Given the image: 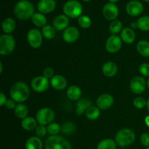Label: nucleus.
Segmentation results:
<instances>
[{"mask_svg": "<svg viewBox=\"0 0 149 149\" xmlns=\"http://www.w3.org/2000/svg\"><path fill=\"white\" fill-rule=\"evenodd\" d=\"M10 95L16 103H22L25 102L30 95L29 86L23 81L15 82L10 88Z\"/></svg>", "mask_w": 149, "mask_h": 149, "instance_id": "f257e3e1", "label": "nucleus"}, {"mask_svg": "<svg viewBox=\"0 0 149 149\" xmlns=\"http://www.w3.org/2000/svg\"><path fill=\"white\" fill-rule=\"evenodd\" d=\"M34 6L28 0H20L14 7L15 15L20 20H26L34 15Z\"/></svg>", "mask_w": 149, "mask_h": 149, "instance_id": "f03ea898", "label": "nucleus"}, {"mask_svg": "<svg viewBox=\"0 0 149 149\" xmlns=\"http://www.w3.org/2000/svg\"><path fill=\"white\" fill-rule=\"evenodd\" d=\"M45 149H71V145L61 135H50L45 141Z\"/></svg>", "mask_w": 149, "mask_h": 149, "instance_id": "7ed1b4c3", "label": "nucleus"}, {"mask_svg": "<svg viewBox=\"0 0 149 149\" xmlns=\"http://www.w3.org/2000/svg\"><path fill=\"white\" fill-rule=\"evenodd\" d=\"M135 140V134L134 131L128 128H124L118 131L115 136L116 144L121 147H126L131 145Z\"/></svg>", "mask_w": 149, "mask_h": 149, "instance_id": "20e7f679", "label": "nucleus"}, {"mask_svg": "<svg viewBox=\"0 0 149 149\" xmlns=\"http://www.w3.org/2000/svg\"><path fill=\"white\" fill-rule=\"evenodd\" d=\"M63 11L67 17L79 18L82 13V5L77 0H69L65 3L63 7Z\"/></svg>", "mask_w": 149, "mask_h": 149, "instance_id": "39448f33", "label": "nucleus"}, {"mask_svg": "<svg viewBox=\"0 0 149 149\" xmlns=\"http://www.w3.org/2000/svg\"><path fill=\"white\" fill-rule=\"evenodd\" d=\"M15 47V40L10 34H2L0 36V54L8 55L13 52Z\"/></svg>", "mask_w": 149, "mask_h": 149, "instance_id": "423d86ee", "label": "nucleus"}, {"mask_svg": "<svg viewBox=\"0 0 149 149\" xmlns=\"http://www.w3.org/2000/svg\"><path fill=\"white\" fill-rule=\"evenodd\" d=\"M55 111L50 108H42L40 109L36 114V119L39 125H47L52 123L55 119Z\"/></svg>", "mask_w": 149, "mask_h": 149, "instance_id": "0eeeda50", "label": "nucleus"}, {"mask_svg": "<svg viewBox=\"0 0 149 149\" xmlns=\"http://www.w3.org/2000/svg\"><path fill=\"white\" fill-rule=\"evenodd\" d=\"M27 41L32 48L37 49L40 47L43 42L42 33L37 29H32L27 33Z\"/></svg>", "mask_w": 149, "mask_h": 149, "instance_id": "6e6552de", "label": "nucleus"}, {"mask_svg": "<svg viewBox=\"0 0 149 149\" xmlns=\"http://www.w3.org/2000/svg\"><path fill=\"white\" fill-rule=\"evenodd\" d=\"M50 81L44 76H38L31 80V86L33 90L36 93H44L48 90Z\"/></svg>", "mask_w": 149, "mask_h": 149, "instance_id": "1a4fd4ad", "label": "nucleus"}, {"mask_svg": "<svg viewBox=\"0 0 149 149\" xmlns=\"http://www.w3.org/2000/svg\"><path fill=\"white\" fill-rule=\"evenodd\" d=\"M147 82L145 79L141 76H137L131 79L130 83V88L135 94H141L146 90Z\"/></svg>", "mask_w": 149, "mask_h": 149, "instance_id": "9d476101", "label": "nucleus"}, {"mask_svg": "<svg viewBox=\"0 0 149 149\" xmlns=\"http://www.w3.org/2000/svg\"><path fill=\"white\" fill-rule=\"evenodd\" d=\"M122 46V40L117 35H111L108 38L106 42V49L109 53L119 52Z\"/></svg>", "mask_w": 149, "mask_h": 149, "instance_id": "9b49d317", "label": "nucleus"}, {"mask_svg": "<svg viewBox=\"0 0 149 149\" xmlns=\"http://www.w3.org/2000/svg\"><path fill=\"white\" fill-rule=\"evenodd\" d=\"M103 17L108 20H115L119 15V8L113 3H107L103 8Z\"/></svg>", "mask_w": 149, "mask_h": 149, "instance_id": "f8f14e48", "label": "nucleus"}, {"mask_svg": "<svg viewBox=\"0 0 149 149\" xmlns=\"http://www.w3.org/2000/svg\"><path fill=\"white\" fill-rule=\"evenodd\" d=\"M113 102L114 100L113 96L108 93H105L97 97L96 100V106H97L100 110H107L113 106Z\"/></svg>", "mask_w": 149, "mask_h": 149, "instance_id": "ddd939ff", "label": "nucleus"}, {"mask_svg": "<svg viewBox=\"0 0 149 149\" xmlns=\"http://www.w3.org/2000/svg\"><path fill=\"white\" fill-rule=\"evenodd\" d=\"M143 11V5L139 1L133 0L130 1L126 5V12L129 15L135 17L141 13Z\"/></svg>", "mask_w": 149, "mask_h": 149, "instance_id": "4468645a", "label": "nucleus"}, {"mask_svg": "<svg viewBox=\"0 0 149 149\" xmlns=\"http://www.w3.org/2000/svg\"><path fill=\"white\" fill-rule=\"evenodd\" d=\"M79 37V31L74 26H68L63 31V39L67 43H74Z\"/></svg>", "mask_w": 149, "mask_h": 149, "instance_id": "2eb2a0df", "label": "nucleus"}, {"mask_svg": "<svg viewBox=\"0 0 149 149\" xmlns=\"http://www.w3.org/2000/svg\"><path fill=\"white\" fill-rule=\"evenodd\" d=\"M69 25V17L65 15H59L53 20L52 26L58 31H65Z\"/></svg>", "mask_w": 149, "mask_h": 149, "instance_id": "dca6fc26", "label": "nucleus"}, {"mask_svg": "<svg viewBox=\"0 0 149 149\" xmlns=\"http://www.w3.org/2000/svg\"><path fill=\"white\" fill-rule=\"evenodd\" d=\"M56 7L55 0H39L37 3V9L41 13L47 14L52 13Z\"/></svg>", "mask_w": 149, "mask_h": 149, "instance_id": "f3484780", "label": "nucleus"}, {"mask_svg": "<svg viewBox=\"0 0 149 149\" xmlns=\"http://www.w3.org/2000/svg\"><path fill=\"white\" fill-rule=\"evenodd\" d=\"M49 81L52 88L57 90H64L67 86V81L65 78L60 74L54 75V77L50 79Z\"/></svg>", "mask_w": 149, "mask_h": 149, "instance_id": "a211bd4d", "label": "nucleus"}, {"mask_svg": "<svg viewBox=\"0 0 149 149\" xmlns=\"http://www.w3.org/2000/svg\"><path fill=\"white\" fill-rule=\"evenodd\" d=\"M103 74L107 77H113L117 74L118 66L114 62L108 61L106 62L102 66Z\"/></svg>", "mask_w": 149, "mask_h": 149, "instance_id": "6ab92c4d", "label": "nucleus"}, {"mask_svg": "<svg viewBox=\"0 0 149 149\" xmlns=\"http://www.w3.org/2000/svg\"><path fill=\"white\" fill-rule=\"evenodd\" d=\"M91 100L87 98H81L78 100L77 103V109H76V113L77 116H80L85 113L86 111L92 106Z\"/></svg>", "mask_w": 149, "mask_h": 149, "instance_id": "aec40b11", "label": "nucleus"}, {"mask_svg": "<svg viewBox=\"0 0 149 149\" xmlns=\"http://www.w3.org/2000/svg\"><path fill=\"white\" fill-rule=\"evenodd\" d=\"M120 38L122 42L127 44H132L135 40V33L131 28H125L121 31Z\"/></svg>", "mask_w": 149, "mask_h": 149, "instance_id": "412c9836", "label": "nucleus"}, {"mask_svg": "<svg viewBox=\"0 0 149 149\" xmlns=\"http://www.w3.org/2000/svg\"><path fill=\"white\" fill-rule=\"evenodd\" d=\"M68 98L71 100H79L81 96V90L77 85H71L68 88L66 92Z\"/></svg>", "mask_w": 149, "mask_h": 149, "instance_id": "4be33fe9", "label": "nucleus"}, {"mask_svg": "<svg viewBox=\"0 0 149 149\" xmlns=\"http://www.w3.org/2000/svg\"><path fill=\"white\" fill-rule=\"evenodd\" d=\"M37 121L35 118L32 116H27L25 119H22L21 127L26 130L31 131L36 130V128L37 127Z\"/></svg>", "mask_w": 149, "mask_h": 149, "instance_id": "5701e85b", "label": "nucleus"}, {"mask_svg": "<svg viewBox=\"0 0 149 149\" xmlns=\"http://www.w3.org/2000/svg\"><path fill=\"white\" fill-rule=\"evenodd\" d=\"M26 149H42L43 143L39 137H31L26 143Z\"/></svg>", "mask_w": 149, "mask_h": 149, "instance_id": "b1692460", "label": "nucleus"}, {"mask_svg": "<svg viewBox=\"0 0 149 149\" xmlns=\"http://www.w3.org/2000/svg\"><path fill=\"white\" fill-rule=\"evenodd\" d=\"M16 28V23L11 17L5 18L2 22L1 24V29L2 31L6 34H10L12 32L14 31Z\"/></svg>", "mask_w": 149, "mask_h": 149, "instance_id": "393cba45", "label": "nucleus"}, {"mask_svg": "<svg viewBox=\"0 0 149 149\" xmlns=\"http://www.w3.org/2000/svg\"><path fill=\"white\" fill-rule=\"evenodd\" d=\"M32 23L37 27H42L46 26L47 24V17L43 13H35L34 15L31 17Z\"/></svg>", "mask_w": 149, "mask_h": 149, "instance_id": "a878e982", "label": "nucleus"}, {"mask_svg": "<svg viewBox=\"0 0 149 149\" xmlns=\"http://www.w3.org/2000/svg\"><path fill=\"white\" fill-rule=\"evenodd\" d=\"M137 51L143 57H149V42L146 40L139 41L136 46Z\"/></svg>", "mask_w": 149, "mask_h": 149, "instance_id": "bb28decb", "label": "nucleus"}, {"mask_svg": "<svg viewBox=\"0 0 149 149\" xmlns=\"http://www.w3.org/2000/svg\"><path fill=\"white\" fill-rule=\"evenodd\" d=\"M29 113V109L26 105L23 103H18L15 109V114L19 119H25L28 116Z\"/></svg>", "mask_w": 149, "mask_h": 149, "instance_id": "cd10ccee", "label": "nucleus"}, {"mask_svg": "<svg viewBox=\"0 0 149 149\" xmlns=\"http://www.w3.org/2000/svg\"><path fill=\"white\" fill-rule=\"evenodd\" d=\"M100 109L97 106H92L86 111L85 116L90 120H95L100 116Z\"/></svg>", "mask_w": 149, "mask_h": 149, "instance_id": "c85d7f7f", "label": "nucleus"}, {"mask_svg": "<svg viewBox=\"0 0 149 149\" xmlns=\"http://www.w3.org/2000/svg\"><path fill=\"white\" fill-rule=\"evenodd\" d=\"M116 143L113 140L107 138L99 142L97 146V149H116Z\"/></svg>", "mask_w": 149, "mask_h": 149, "instance_id": "c756f323", "label": "nucleus"}, {"mask_svg": "<svg viewBox=\"0 0 149 149\" xmlns=\"http://www.w3.org/2000/svg\"><path fill=\"white\" fill-rule=\"evenodd\" d=\"M42 33L45 39L49 40V39H52L55 38V35H56V30L52 26L46 25V26L42 28Z\"/></svg>", "mask_w": 149, "mask_h": 149, "instance_id": "7c9ffc66", "label": "nucleus"}, {"mask_svg": "<svg viewBox=\"0 0 149 149\" xmlns=\"http://www.w3.org/2000/svg\"><path fill=\"white\" fill-rule=\"evenodd\" d=\"M76 125L71 122H66L61 126V132L66 135H71L75 132Z\"/></svg>", "mask_w": 149, "mask_h": 149, "instance_id": "2f4dec72", "label": "nucleus"}, {"mask_svg": "<svg viewBox=\"0 0 149 149\" xmlns=\"http://www.w3.org/2000/svg\"><path fill=\"white\" fill-rule=\"evenodd\" d=\"M138 29L143 31H149V16L146 15L140 17L137 20Z\"/></svg>", "mask_w": 149, "mask_h": 149, "instance_id": "473e14b6", "label": "nucleus"}, {"mask_svg": "<svg viewBox=\"0 0 149 149\" xmlns=\"http://www.w3.org/2000/svg\"><path fill=\"white\" fill-rule=\"evenodd\" d=\"M122 23L119 20H115L109 25V31L113 35H116L122 31Z\"/></svg>", "mask_w": 149, "mask_h": 149, "instance_id": "72a5a7b5", "label": "nucleus"}, {"mask_svg": "<svg viewBox=\"0 0 149 149\" xmlns=\"http://www.w3.org/2000/svg\"><path fill=\"white\" fill-rule=\"evenodd\" d=\"M47 132L50 135H58L60 132H61V126L56 122H52L49 124L47 127Z\"/></svg>", "mask_w": 149, "mask_h": 149, "instance_id": "f704fd0d", "label": "nucleus"}, {"mask_svg": "<svg viewBox=\"0 0 149 149\" xmlns=\"http://www.w3.org/2000/svg\"><path fill=\"white\" fill-rule=\"evenodd\" d=\"M78 23L82 29H89L92 25V20L87 15H81L78 18Z\"/></svg>", "mask_w": 149, "mask_h": 149, "instance_id": "c9c22d12", "label": "nucleus"}, {"mask_svg": "<svg viewBox=\"0 0 149 149\" xmlns=\"http://www.w3.org/2000/svg\"><path fill=\"white\" fill-rule=\"evenodd\" d=\"M133 105L138 109H142L147 105V100L143 97H138L133 100Z\"/></svg>", "mask_w": 149, "mask_h": 149, "instance_id": "e433bc0d", "label": "nucleus"}, {"mask_svg": "<svg viewBox=\"0 0 149 149\" xmlns=\"http://www.w3.org/2000/svg\"><path fill=\"white\" fill-rule=\"evenodd\" d=\"M36 131V134L39 138H42V137H45V135L47 132V129L45 127V125H39L37 126V127L35 130Z\"/></svg>", "mask_w": 149, "mask_h": 149, "instance_id": "4c0bfd02", "label": "nucleus"}, {"mask_svg": "<svg viewBox=\"0 0 149 149\" xmlns=\"http://www.w3.org/2000/svg\"><path fill=\"white\" fill-rule=\"evenodd\" d=\"M139 72L144 77H149V64L142 63L139 67Z\"/></svg>", "mask_w": 149, "mask_h": 149, "instance_id": "58836bf2", "label": "nucleus"}, {"mask_svg": "<svg viewBox=\"0 0 149 149\" xmlns=\"http://www.w3.org/2000/svg\"><path fill=\"white\" fill-rule=\"evenodd\" d=\"M141 142L143 146L149 147V134L147 132L143 133L141 136Z\"/></svg>", "mask_w": 149, "mask_h": 149, "instance_id": "ea45409f", "label": "nucleus"}, {"mask_svg": "<svg viewBox=\"0 0 149 149\" xmlns=\"http://www.w3.org/2000/svg\"><path fill=\"white\" fill-rule=\"evenodd\" d=\"M43 76L47 79H51L54 77V70L51 67L45 68L43 71Z\"/></svg>", "mask_w": 149, "mask_h": 149, "instance_id": "a19ab883", "label": "nucleus"}, {"mask_svg": "<svg viewBox=\"0 0 149 149\" xmlns=\"http://www.w3.org/2000/svg\"><path fill=\"white\" fill-rule=\"evenodd\" d=\"M16 106H17L16 102L13 99H7V102L5 103V106L8 109H15Z\"/></svg>", "mask_w": 149, "mask_h": 149, "instance_id": "79ce46f5", "label": "nucleus"}, {"mask_svg": "<svg viewBox=\"0 0 149 149\" xmlns=\"http://www.w3.org/2000/svg\"><path fill=\"white\" fill-rule=\"evenodd\" d=\"M7 99L6 97V96L4 95V94L3 93H0V106H3L4 105H5L6 102H7Z\"/></svg>", "mask_w": 149, "mask_h": 149, "instance_id": "37998d69", "label": "nucleus"}, {"mask_svg": "<svg viewBox=\"0 0 149 149\" xmlns=\"http://www.w3.org/2000/svg\"><path fill=\"white\" fill-rule=\"evenodd\" d=\"M130 28L131 29H132L134 30V29H138V25H137V22H132V23H130Z\"/></svg>", "mask_w": 149, "mask_h": 149, "instance_id": "c03bdc74", "label": "nucleus"}, {"mask_svg": "<svg viewBox=\"0 0 149 149\" xmlns=\"http://www.w3.org/2000/svg\"><path fill=\"white\" fill-rule=\"evenodd\" d=\"M144 121H145L146 125L149 127V116H147L145 118V119H144Z\"/></svg>", "mask_w": 149, "mask_h": 149, "instance_id": "a18cd8bd", "label": "nucleus"}, {"mask_svg": "<svg viewBox=\"0 0 149 149\" xmlns=\"http://www.w3.org/2000/svg\"><path fill=\"white\" fill-rule=\"evenodd\" d=\"M2 71H3V64H2V63H0V73H2Z\"/></svg>", "mask_w": 149, "mask_h": 149, "instance_id": "49530a36", "label": "nucleus"}, {"mask_svg": "<svg viewBox=\"0 0 149 149\" xmlns=\"http://www.w3.org/2000/svg\"><path fill=\"white\" fill-rule=\"evenodd\" d=\"M109 1H110L111 3H113V4H115V3L117 2V1H119V0H109Z\"/></svg>", "mask_w": 149, "mask_h": 149, "instance_id": "de8ad7c7", "label": "nucleus"}, {"mask_svg": "<svg viewBox=\"0 0 149 149\" xmlns=\"http://www.w3.org/2000/svg\"><path fill=\"white\" fill-rule=\"evenodd\" d=\"M146 107H147V109H148V111H149V99L148 100H147V105H146Z\"/></svg>", "mask_w": 149, "mask_h": 149, "instance_id": "09e8293b", "label": "nucleus"}, {"mask_svg": "<svg viewBox=\"0 0 149 149\" xmlns=\"http://www.w3.org/2000/svg\"><path fill=\"white\" fill-rule=\"evenodd\" d=\"M146 82H147V87H148V89H149V77H148V79H147Z\"/></svg>", "mask_w": 149, "mask_h": 149, "instance_id": "8fccbe9b", "label": "nucleus"}, {"mask_svg": "<svg viewBox=\"0 0 149 149\" xmlns=\"http://www.w3.org/2000/svg\"><path fill=\"white\" fill-rule=\"evenodd\" d=\"M82 1H85V2H88V1H91V0H82Z\"/></svg>", "mask_w": 149, "mask_h": 149, "instance_id": "3c124183", "label": "nucleus"}, {"mask_svg": "<svg viewBox=\"0 0 149 149\" xmlns=\"http://www.w3.org/2000/svg\"><path fill=\"white\" fill-rule=\"evenodd\" d=\"M143 1H145V2H148L149 0H143Z\"/></svg>", "mask_w": 149, "mask_h": 149, "instance_id": "603ef678", "label": "nucleus"}, {"mask_svg": "<svg viewBox=\"0 0 149 149\" xmlns=\"http://www.w3.org/2000/svg\"><path fill=\"white\" fill-rule=\"evenodd\" d=\"M146 149H149V147H147V148H146Z\"/></svg>", "mask_w": 149, "mask_h": 149, "instance_id": "864d4df0", "label": "nucleus"}]
</instances>
